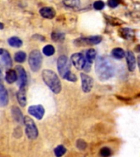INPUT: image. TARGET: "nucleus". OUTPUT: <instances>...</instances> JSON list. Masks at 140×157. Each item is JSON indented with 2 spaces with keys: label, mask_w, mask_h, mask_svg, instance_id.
I'll return each instance as SVG.
<instances>
[{
  "label": "nucleus",
  "mask_w": 140,
  "mask_h": 157,
  "mask_svg": "<svg viewBox=\"0 0 140 157\" xmlns=\"http://www.w3.org/2000/svg\"><path fill=\"white\" fill-rule=\"evenodd\" d=\"M95 71L99 79L107 80L115 75V65L107 57L98 56L95 61Z\"/></svg>",
  "instance_id": "obj_1"
},
{
  "label": "nucleus",
  "mask_w": 140,
  "mask_h": 157,
  "mask_svg": "<svg viewBox=\"0 0 140 157\" xmlns=\"http://www.w3.org/2000/svg\"><path fill=\"white\" fill-rule=\"evenodd\" d=\"M42 78L46 85L54 93H59L61 90V85L58 76L56 73L50 70H44L42 73Z\"/></svg>",
  "instance_id": "obj_2"
},
{
  "label": "nucleus",
  "mask_w": 140,
  "mask_h": 157,
  "mask_svg": "<svg viewBox=\"0 0 140 157\" xmlns=\"http://www.w3.org/2000/svg\"><path fill=\"white\" fill-rule=\"evenodd\" d=\"M43 57L39 50H33L29 56V65L32 71L36 72L41 67Z\"/></svg>",
  "instance_id": "obj_3"
},
{
  "label": "nucleus",
  "mask_w": 140,
  "mask_h": 157,
  "mask_svg": "<svg viewBox=\"0 0 140 157\" xmlns=\"http://www.w3.org/2000/svg\"><path fill=\"white\" fill-rule=\"evenodd\" d=\"M70 69H71V64L69 62L68 58L65 55L59 56L57 60V70L61 78H66V76L71 72Z\"/></svg>",
  "instance_id": "obj_4"
},
{
  "label": "nucleus",
  "mask_w": 140,
  "mask_h": 157,
  "mask_svg": "<svg viewBox=\"0 0 140 157\" xmlns=\"http://www.w3.org/2000/svg\"><path fill=\"white\" fill-rule=\"evenodd\" d=\"M24 124L25 125V134L29 139H35L38 137V129L34 122L29 116L24 117Z\"/></svg>",
  "instance_id": "obj_5"
},
{
  "label": "nucleus",
  "mask_w": 140,
  "mask_h": 157,
  "mask_svg": "<svg viewBox=\"0 0 140 157\" xmlns=\"http://www.w3.org/2000/svg\"><path fill=\"white\" fill-rule=\"evenodd\" d=\"M81 78V87H82V90L84 93H89L93 88V78H91L90 76H88L86 74L81 73L80 74Z\"/></svg>",
  "instance_id": "obj_6"
},
{
  "label": "nucleus",
  "mask_w": 140,
  "mask_h": 157,
  "mask_svg": "<svg viewBox=\"0 0 140 157\" xmlns=\"http://www.w3.org/2000/svg\"><path fill=\"white\" fill-rule=\"evenodd\" d=\"M71 62L77 70H82L84 69L86 64V60L83 54L75 53L71 57Z\"/></svg>",
  "instance_id": "obj_7"
},
{
  "label": "nucleus",
  "mask_w": 140,
  "mask_h": 157,
  "mask_svg": "<svg viewBox=\"0 0 140 157\" xmlns=\"http://www.w3.org/2000/svg\"><path fill=\"white\" fill-rule=\"evenodd\" d=\"M17 74V80L20 88H25L27 83V75L25 69L21 66H17L15 69Z\"/></svg>",
  "instance_id": "obj_8"
},
{
  "label": "nucleus",
  "mask_w": 140,
  "mask_h": 157,
  "mask_svg": "<svg viewBox=\"0 0 140 157\" xmlns=\"http://www.w3.org/2000/svg\"><path fill=\"white\" fill-rule=\"evenodd\" d=\"M28 112L38 120H41L44 115V108L41 105H31L28 108Z\"/></svg>",
  "instance_id": "obj_9"
},
{
  "label": "nucleus",
  "mask_w": 140,
  "mask_h": 157,
  "mask_svg": "<svg viewBox=\"0 0 140 157\" xmlns=\"http://www.w3.org/2000/svg\"><path fill=\"white\" fill-rule=\"evenodd\" d=\"M126 62H127L128 70L130 71H134L136 67V59L134 54L132 51H129L126 52Z\"/></svg>",
  "instance_id": "obj_10"
},
{
  "label": "nucleus",
  "mask_w": 140,
  "mask_h": 157,
  "mask_svg": "<svg viewBox=\"0 0 140 157\" xmlns=\"http://www.w3.org/2000/svg\"><path fill=\"white\" fill-rule=\"evenodd\" d=\"M39 13L44 18H47V19H52L55 17L56 15V12L52 7H43L39 10Z\"/></svg>",
  "instance_id": "obj_11"
},
{
  "label": "nucleus",
  "mask_w": 140,
  "mask_h": 157,
  "mask_svg": "<svg viewBox=\"0 0 140 157\" xmlns=\"http://www.w3.org/2000/svg\"><path fill=\"white\" fill-rule=\"evenodd\" d=\"M8 103V94L2 83H0V106H5Z\"/></svg>",
  "instance_id": "obj_12"
},
{
  "label": "nucleus",
  "mask_w": 140,
  "mask_h": 157,
  "mask_svg": "<svg viewBox=\"0 0 140 157\" xmlns=\"http://www.w3.org/2000/svg\"><path fill=\"white\" fill-rule=\"evenodd\" d=\"M17 98L18 102L21 106H25L26 105V94H25V88H20L17 92Z\"/></svg>",
  "instance_id": "obj_13"
},
{
  "label": "nucleus",
  "mask_w": 140,
  "mask_h": 157,
  "mask_svg": "<svg viewBox=\"0 0 140 157\" xmlns=\"http://www.w3.org/2000/svg\"><path fill=\"white\" fill-rule=\"evenodd\" d=\"M0 54L2 55V61L4 63V65L7 67H11L12 66V59L10 56V54L8 53V52L5 51L3 49H0Z\"/></svg>",
  "instance_id": "obj_14"
},
{
  "label": "nucleus",
  "mask_w": 140,
  "mask_h": 157,
  "mask_svg": "<svg viewBox=\"0 0 140 157\" xmlns=\"http://www.w3.org/2000/svg\"><path fill=\"white\" fill-rule=\"evenodd\" d=\"M6 81L8 83H12L17 80V74L14 70H8L6 73Z\"/></svg>",
  "instance_id": "obj_15"
},
{
  "label": "nucleus",
  "mask_w": 140,
  "mask_h": 157,
  "mask_svg": "<svg viewBox=\"0 0 140 157\" xmlns=\"http://www.w3.org/2000/svg\"><path fill=\"white\" fill-rule=\"evenodd\" d=\"M120 35L123 39L128 40V39H132L134 36V32L132 29H129V28H122L121 29H120Z\"/></svg>",
  "instance_id": "obj_16"
},
{
  "label": "nucleus",
  "mask_w": 140,
  "mask_h": 157,
  "mask_svg": "<svg viewBox=\"0 0 140 157\" xmlns=\"http://www.w3.org/2000/svg\"><path fill=\"white\" fill-rule=\"evenodd\" d=\"M111 54H112L113 57L117 59V60H120V59H122L125 56V51L122 48H115L112 49Z\"/></svg>",
  "instance_id": "obj_17"
},
{
  "label": "nucleus",
  "mask_w": 140,
  "mask_h": 157,
  "mask_svg": "<svg viewBox=\"0 0 140 157\" xmlns=\"http://www.w3.org/2000/svg\"><path fill=\"white\" fill-rule=\"evenodd\" d=\"M12 111L13 118L16 120V121H17L18 123H24V118L22 116L21 112L20 111L18 108L13 107L12 109Z\"/></svg>",
  "instance_id": "obj_18"
},
{
  "label": "nucleus",
  "mask_w": 140,
  "mask_h": 157,
  "mask_svg": "<svg viewBox=\"0 0 140 157\" xmlns=\"http://www.w3.org/2000/svg\"><path fill=\"white\" fill-rule=\"evenodd\" d=\"M96 58V51L93 48L88 49V51L86 52V59H87V62L88 63H92Z\"/></svg>",
  "instance_id": "obj_19"
},
{
  "label": "nucleus",
  "mask_w": 140,
  "mask_h": 157,
  "mask_svg": "<svg viewBox=\"0 0 140 157\" xmlns=\"http://www.w3.org/2000/svg\"><path fill=\"white\" fill-rule=\"evenodd\" d=\"M8 44L10 46L15 47V48H19L22 45V41L17 37H12L8 39Z\"/></svg>",
  "instance_id": "obj_20"
},
{
  "label": "nucleus",
  "mask_w": 140,
  "mask_h": 157,
  "mask_svg": "<svg viewBox=\"0 0 140 157\" xmlns=\"http://www.w3.org/2000/svg\"><path fill=\"white\" fill-rule=\"evenodd\" d=\"M26 59V54L24 52H17V53L15 54L14 60L18 63H22L24 62Z\"/></svg>",
  "instance_id": "obj_21"
},
{
  "label": "nucleus",
  "mask_w": 140,
  "mask_h": 157,
  "mask_svg": "<svg viewBox=\"0 0 140 157\" xmlns=\"http://www.w3.org/2000/svg\"><path fill=\"white\" fill-rule=\"evenodd\" d=\"M66 152V147H63L62 145H60V146H57V147L54 149V154L56 157H61L62 155H65V153Z\"/></svg>",
  "instance_id": "obj_22"
},
{
  "label": "nucleus",
  "mask_w": 140,
  "mask_h": 157,
  "mask_svg": "<svg viewBox=\"0 0 140 157\" xmlns=\"http://www.w3.org/2000/svg\"><path fill=\"white\" fill-rule=\"evenodd\" d=\"M63 3L68 7H78L80 4V0H64Z\"/></svg>",
  "instance_id": "obj_23"
},
{
  "label": "nucleus",
  "mask_w": 140,
  "mask_h": 157,
  "mask_svg": "<svg viewBox=\"0 0 140 157\" xmlns=\"http://www.w3.org/2000/svg\"><path fill=\"white\" fill-rule=\"evenodd\" d=\"M43 52H44L46 56H50L54 54V52H55V48H54V47L52 46V45L49 44V45H46V46L43 48Z\"/></svg>",
  "instance_id": "obj_24"
},
{
  "label": "nucleus",
  "mask_w": 140,
  "mask_h": 157,
  "mask_svg": "<svg viewBox=\"0 0 140 157\" xmlns=\"http://www.w3.org/2000/svg\"><path fill=\"white\" fill-rule=\"evenodd\" d=\"M51 37L54 41L58 42V41H62V40L64 39L65 35H64V34H62V33H56V32H53V33H52Z\"/></svg>",
  "instance_id": "obj_25"
},
{
  "label": "nucleus",
  "mask_w": 140,
  "mask_h": 157,
  "mask_svg": "<svg viewBox=\"0 0 140 157\" xmlns=\"http://www.w3.org/2000/svg\"><path fill=\"white\" fill-rule=\"evenodd\" d=\"M111 154V151L109 147H103L100 150V155L102 157H109Z\"/></svg>",
  "instance_id": "obj_26"
},
{
  "label": "nucleus",
  "mask_w": 140,
  "mask_h": 157,
  "mask_svg": "<svg viewBox=\"0 0 140 157\" xmlns=\"http://www.w3.org/2000/svg\"><path fill=\"white\" fill-rule=\"evenodd\" d=\"M104 2L103 1H101V0H98V1H96L94 3H93V7H94V9L96 10H102L103 9V7H104Z\"/></svg>",
  "instance_id": "obj_27"
},
{
  "label": "nucleus",
  "mask_w": 140,
  "mask_h": 157,
  "mask_svg": "<svg viewBox=\"0 0 140 157\" xmlns=\"http://www.w3.org/2000/svg\"><path fill=\"white\" fill-rule=\"evenodd\" d=\"M86 142L82 139H79L76 142V147H78L80 150H84L86 148Z\"/></svg>",
  "instance_id": "obj_28"
},
{
  "label": "nucleus",
  "mask_w": 140,
  "mask_h": 157,
  "mask_svg": "<svg viewBox=\"0 0 140 157\" xmlns=\"http://www.w3.org/2000/svg\"><path fill=\"white\" fill-rule=\"evenodd\" d=\"M65 79H66V80H68V81H71V82H76V81L77 80V78H76V76L74 74L70 72V73L66 76Z\"/></svg>",
  "instance_id": "obj_29"
},
{
  "label": "nucleus",
  "mask_w": 140,
  "mask_h": 157,
  "mask_svg": "<svg viewBox=\"0 0 140 157\" xmlns=\"http://www.w3.org/2000/svg\"><path fill=\"white\" fill-rule=\"evenodd\" d=\"M107 4L111 8H115L119 5V0H108Z\"/></svg>",
  "instance_id": "obj_30"
},
{
  "label": "nucleus",
  "mask_w": 140,
  "mask_h": 157,
  "mask_svg": "<svg viewBox=\"0 0 140 157\" xmlns=\"http://www.w3.org/2000/svg\"><path fill=\"white\" fill-rule=\"evenodd\" d=\"M138 66L139 67V71H140V55L138 56Z\"/></svg>",
  "instance_id": "obj_31"
},
{
  "label": "nucleus",
  "mask_w": 140,
  "mask_h": 157,
  "mask_svg": "<svg viewBox=\"0 0 140 157\" xmlns=\"http://www.w3.org/2000/svg\"><path fill=\"white\" fill-rule=\"evenodd\" d=\"M0 83H2V75L1 71H0Z\"/></svg>",
  "instance_id": "obj_32"
},
{
  "label": "nucleus",
  "mask_w": 140,
  "mask_h": 157,
  "mask_svg": "<svg viewBox=\"0 0 140 157\" xmlns=\"http://www.w3.org/2000/svg\"><path fill=\"white\" fill-rule=\"evenodd\" d=\"M3 26H4V25H3V24H2V23H1V22H0V29H3Z\"/></svg>",
  "instance_id": "obj_33"
},
{
  "label": "nucleus",
  "mask_w": 140,
  "mask_h": 157,
  "mask_svg": "<svg viewBox=\"0 0 140 157\" xmlns=\"http://www.w3.org/2000/svg\"><path fill=\"white\" fill-rule=\"evenodd\" d=\"M137 49H138V51H139V52H140V45H138V46Z\"/></svg>",
  "instance_id": "obj_34"
}]
</instances>
